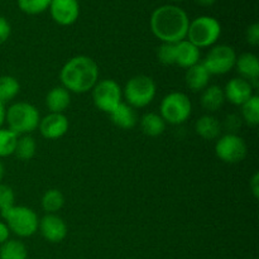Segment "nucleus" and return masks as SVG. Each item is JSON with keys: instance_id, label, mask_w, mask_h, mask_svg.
Returning <instances> with one entry per match:
<instances>
[{"instance_id": "b1692460", "label": "nucleus", "mask_w": 259, "mask_h": 259, "mask_svg": "<svg viewBox=\"0 0 259 259\" xmlns=\"http://www.w3.org/2000/svg\"><path fill=\"white\" fill-rule=\"evenodd\" d=\"M0 259H27V248L20 240H7L0 247Z\"/></svg>"}, {"instance_id": "f8f14e48", "label": "nucleus", "mask_w": 259, "mask_h": 259, "mask_svg": "<svg viewBox=\"0 0 259 259\" xmlns=\"http://www.w3.org/2000/svg\"><path fill=\"white\" fill-rule=\"evenodd\" d=\"M38 229L46 240L51 243H60L67 235V225L57 214H47L39 220Z\"/></svg>"}, {"instance_id": "f3484780", "label": "nucleus", "mask_w": 259, "mask_h": 259, "mask_svg": "<svg viewBox=\"0 0 259 259\" xmlns=\"http://www.w3.org/2000/svg\"><path fill=\"white\" fill-rule=\"evenodd\" d=\"M210 76L211 75L207 72L205 66L201 62H199L197 65L187 68L185 80H186V85L190 90L194 91V93H199V91L205 90L209 86Z\"/></svg>"}, {"instance_id": "bb28decb", "label": "nucleus", "mask_w": 259, "mask_h": 259, "mask_svg": "<svg viewBox=\"0 0 259 259\" xmlns=\"http://www.w3.org/2000/svg\"><path fill=\"white\" fill-rule=\"evenodd\" d=\"M242 119L248 125L255 126L259 124V96L253 95L242 105Z\"/></svg>"}, {"instance_id": "1a4fd4ad", "label": "nucleus", "mask_w": 259, "mask_h": 259, "mask_svg": "<svg viewBox=\"0 0 259 259\" xmlns=\"http://www.w3.org/2000/svg\"><path fill=\"white\" fill-rule=\"evenodd\" d=\"M235 61L237 53L234 48L227 45H219L210 50L201 63L210 75H225L234 68Z\"/></svg>"}, {"instance_id": "f704fd0d", "label": "nucleus", "mask_w": 259, "mask_h": 259, "mask_svg": "<svg viewBox=\"0 0 259 259\" xmlns=\"http://www.w3.org/2000/svg\"><path fill=\"white\" fill-rule=\"evenodd\" d=\"M249 187L250 190H252L253 196H254L255 199H258L259 197V174L258 172H255V174L253 175L252 179H250Z\"/></svg>"}, {"instance_id": "6e6552de", "label": "nucleus", "mask_w": 259, "mask_h": 259, "mask_svg": "<svg viewBox=\"0 0 259 259\" xmlns=\"http://www.w3.org/2000/svg\"><path fill=\"white\" fill-rule=\"evenodd\" d=\"M123 91L116 81L108 78L96 82L93 89V100L96 108L110 114L121 103Z\"/></svg>"}, {"instance_id": "4be33fe9", "label": "nucleus", "mask_w": 259, "mask_h": 259, "mask_svg": "<svg viewBox=\"0 0 259 259\" xmlns=\"http://www.w3.org/2000/svg\"><path fill=\"white\" fill-rule=\"evenodd\" d=\"M141 129L146 136L158 137L166 129V121L157 113H147L141 119Z\"/></svg>"}, {"instance_id": "7c9ffc66", "label": "nucleus", "mask_w": 259, "mask_h": 259, "mask_svg": "<svg viewBox=\"0 0 259 259\" xmlns=\"http://www.w3.org/2000/svg\"><path fill=\"white\" fill-rule=\"evenodd\" d=\"M15 195L10 186L0 184V212L14 206Z\"/></svg>"}, {"instance_id": "c756f323", "label": "nucleus", "mask_w": 259, "mask_h": 259, "mask_svg": "<svg viewBox=\"0 0 259 259\" xmlns=\"http://www.w3.org/2000/svg\"><path fill=\"white\" fill-rule=\"evenodd\" d=\"M157 57L163 65H176V43H162L157 51Z\"/></svg>"}, {"instance_id": "c9c22d12", "label": "nucleus", "mask_w": 259, "mask_h": 259, "mask_svg": "<svg viewBox=\"0 0 259 259\" xmlns=\"http://www.w3.org/2000/svg\"><path fill=\"white\" fill-rule=\"evenodd\" d=\"M9 234L10 230L8 228V225L5 223L0 222V244L5 243L7 240H9Z\"/></svg>"}, {"instance_id": "39448f33", "label": "nucleus", "mask_w": 259, "mask_h": 259, "mask_svg": "<svg viewBox=\"0 0 259 259\" xmlns=\"http://www.w3.org/2000/svg\"><path fill=\"white\" fill-rule=\"evenodd\" d=\"M157 93L156 82L147 75H137L128 80L123 95L132 108H144L153 101Z\"/></svg>"}, {"instance_id": "7ed1b4c3", "label": "nucleus", "mask_w": 259, "mask_h": 259, "mask_svg": "<svg viewBox=\"0 0 259 259\" xmlns=\"http://www.w3.org/2000/svg\"><path fill=\"white\" fill-rule=\"evenodd\" d=\"M5 120L9 131L17 136H25L38 128L40 118L38 110L32 104L20 101L13 104L5 111Z\"/></svg>"}, {"instance_id": "f257e3e1", "label": "nucleus", "mask_w": 259, "mask_h": 259, "mask_svg": "<svg viewBox=\"0 0 259 259\" xmlns=\"http://www.w3.org/2000/svg\"><path fill=\"white\" fill-rule=\"evenodd\" d=\"M189 17L175 5H163L156 9L151 18L153 34L163 43H179L187 37Z\"/></svg>"}, {"instance_id": "9b49d317", "label": "nucleus", "mask_w": 259, "mask_h": 259, "mask_svg": "<svg viewBox=\"0 0 259 259\" xmlns=\"http://www.w3.org/2000/svg\"><path fill=\"white\" fill-rule=\"evenodd\" d=\"M68 126H70V123L65 114L50 113L45 118L40 119L38 128L46 139L53 141V139H58L65 136L68 131Z\"/></svg>"}, {"instance_id": "58836bf2", "label": "nucleus", "mask_w": 259, "mask_h": 259, "mask_svg": "<svg viewBox=\"0 0 259 259\" xmlns=\"http://www.w3.org/2000/svg\"><path fill=\"white\" fill-rule=\"evenodd\" d=\"M4 175H5L4 164H3V163H2V161H0V184H2L3 179H4Z\"/></svg>"}, {"instance_id": "cd10ccee", "label": "nucleus", "mask_w": 259, "mask_h": 259, "mask_svg": "<svg viewBox=\"0 0 259 259\" xmlns=\"http://www.w3.org/2000/svg\"><path fill=\"white\" fill-rule=\"evenodd\" d=\"M18 136L9 129L0 128V158L14 154Z\"/></svg>"}, {"instance_id": "aec40b11", "label": "nucleus", "mask_w": 259, "mask_h": 259, "mask_svg": "<svg viewBox=\"0 0 259 259\" xmlns=\"http://www.w3.org/2000/svg\"><path fill=\"white\" fill-rule=\"evenodd\" d=\"M225 103L224 90L218 85L207 86L201 94V105L207 111H218Z\"/></svg>"}, {"instance_id": "9d476101", "label": "nucleus", "mask_w": 259, "mask_h": 259, "mask_svg": "<svg viewBox=\"0 0 259 259\" xmlns=\"http://www.w3.org/2000/svg\"><path fill=\"white\" fill-rule=\"evenodd\" d=\"M215 153L225 163H239L247 156V144L238 134L228 133L217 142Z\"/></svg>"}, {"instance_id": "c85d7f7f", "label": "nucleus", "mask_w": 259, "mask_h": 259, "mask_svg": "<svg viewBox=\"0 0 259 259\" xmlns=\"http://www.w3.org/2000/svg\"><path fill=\"white\" fill-rule=\"evenodd\" d=\"M52 0H18L20 10L27 14H39L50 7Z\"/></svg>"}, {"instance_id": "20e7f679", "label": "nucleus", "mask_w": 259, "mask_h": 259, "mask_svg": "<svg viewBox=\"0 0 259 259\" xmlns=\"http://www.w3.org/2000/svg\"><path fill=\"white\" fill-rule=\"evenodd\" d=\"M3 219L8 225L10 232L22 238L30 237L38 229L39 219L30 207L12 206L10 209L2 211Z\"/></svg>"}, {"instance_id": "ddd939ff", "label": "nucleus", "mask_w": 259, "mask_h": 259, "mask_svg": "<svg viewBox=\"0 0 259 259\" xmlns=\"http://www.w3.org/2000/svg\"><path fill=\"white\" fill-rule=\"evenodd\" d=\"M50 8L53 20L61 25L72 24L80 14L77 0H52Z\"/></svg>"}, {"instance_id": "f03ea898", "label": "nucleus", "mask_w": 259, "mask_h": 259, "mask_svg": "<svg viewBox=\"0 0 259 259\" xmlns=\"http://www.w3.org/2000/svg\"><path fill=\"white\" fill-rule=\"evenodd\" d=\"M60 78L63 88L70 93H88L98 82V63L88 56H75L61 68Z\"/></svg>"}, {"instance_id": "a211bd4d", "label": "nucleus", "mask_w": 259, "mask_h": 259, "mask_svg": "<svg viewBox=\"0 0 259 259\" xmlns=\"http://www.w3.org/2000/svg\"><path fill=\"white\" fill-rule=\"evenodd\" d=\"M110 119L116 126L121 129H133L137 124V114L134 108H132L128 104L120 103L110 114Z\"/></svg>"}, {"instance_id": "412c9836", "label": "nucleus", "mask_w": 259, "mask_h": 259, "mask_svg": "<svg viewBox=\"0 0 259 259\" xmlns=\"http://www.w3.org/2000/svg\"><path fill=\"white\" fill-rule=\"evenodd\" d=\"M195 131L201 138L206 139V141H212V139H217L222 133V124L215 116L204 115L196 121Z\"/></svg>"}, {"instance_id": "423d86ee", "label": "nucleus", "mask_w": 259, "mask_h": 259, "mask_svg": "<svg viewBox=\"0 0 259 259\" xmlns=\"http://www.w3.org/2000/svg\"><path fill=\"white\" fill-rule=\"evenodd\" d=\"M159 110H161L159 115L166 123L180 125L191 116L192 104L186 94L174 91L164 96Z\"/></svg>"}, {"instance_id": "e433bc0d", "label": "nucleus", "mask_w": 259, "mask_h": 259, "mask_svg": "<svg viewBox=\"0 0 259 259\" xmlns=\"http://www.w3.org/2000/svg\"><path fill=\"white\" fill-rule=\"evenodd\" d=\"M5 111L7 110H5L4 104L0 101V128H2V125L4 124V121H5Z\"/></svg>"}, {"instance_id": "dca6fc26", "label": "nucleus", "mask_w": 259, "mask_h": 259, "mask_svg": "<svg viewBox=\"0 0 259 259\" xmlns=\"http://www.w3.org/2000/svg\"><path fill=\"white\" fill-rule=\"evenodd\" d=\"M200 50L189 40L176 43V65L182 68H190L200 62Z\"/></svg>"}, {"instance_id": "5701e85b", "label": "nucleus", "mask_w": 259, "mask_h": 259, "mask_svg": "<svg viewBox=\"0 0 259 259\" xmlns=\"http://www.w3.org/2000/svg\"><path fill=\"white\" fill-rule=\"evenodd\" d=\"M40 204H42L43 210L47 214H56V212L62 209L63 204H65V197H63V194L60 190L51 189L45 192Z\"/></svg>"}, {"instance_id": "393cba45", "label": "nucleus", "mask_w": 259, "mask_h": 259, "mask_svg": "<svg viewBox=\"0 0 259 259\" xmlns=\"http://www.w3.org/2000/svg\"><path fill=\"white\" fill-rule=\"evenodd\" d=\"M35 149H37V144H35L34 138L29 134H25L18 138L14 154L20 161H29L34 157Z\"/></svg>"}, {"instance_id": "6ab92c4d", "label": "nucleus", "mask_w": 259, "mask_h": 259, "mask_svg": "<svg viewBox=\"0 0 259 259\" xmlns=\"http://www.w3.org/2000/svg\"><path fill=\"white\" fill-rule=\"evenodd\" d=\"M71 103L70 91L63 86H57L50 90L46 96V105L51 113H63Z\"/></svg>"}, {"instance_id": "4c0bfd02", "label": "nucleus", "mask_w": 259, "mask_h": 259, "mask_svg": "<svg viewBox=\"0 0 259 259\" xmlns=\"http://www.w3.org/2000/svg\"><path fill=\"white\" fill-rule=\"evenodd\" d=\"M196 2L199 3L200 5H202V7H211L217 0H196Z\"/></svg>"}, {"instance_id": "72a5a7b5", "label": "nucleus", "mask_w": 259, "mask_h": 259, "mask_svg": "<svg viewBox=\"0 0 259 259\" xmlns=\"http://www.w3.org/2000/svg\"><path fill=\"white\" fill-rule=\"evenodd\" d=\"M10 32H12V28H10L9 22L4 17H0V45L7 42Z\"/></svg>"}, {"instance_id": "2eb2a0df", "label": "nucleus", "mask_w": 259, "mask_h": 259, "mask_svg": "<svg viewBox=\"0 0 259 259\" xmlns=\"http://www.w3.org/2000/svg\"><path fill=\"white\" fill-rule=\"evenodd\" d=\"M235 68L240 77L252 82H257L259 77V60L253 53H243L235 61Z\"/></svg>"}, {"instance_id": "ea45409f", "label": "nucleus", "mask_w": 259, "mask_h": 259, "mask_svg": "<svg viewBox=\"0 0 259 259\" xmlns=\"http://www.w3.org/2000/svg\"><path fill=\"white\" fill-rule=\"evenodd\" d=\"M174 2H182V0H174Z\"/></svg>"}, {"instance_id": "0eeeda50", "label": "nucleus", "mask_w": 259, "mask_h": 259, "mask_svg": "<svg viewBox=\"0 0 259 259\" xmlns=\"http://www.w3.org/2000/svg\"><path fill=\"white\" fill-rule=\"evenodd\" d=\"M222 34V25L212 17H199L190 23L187 37L189 42L197 48H206L214 45Z\"/></svg>"}, {"instance_id": "a878e982", "label": "nucleus", "mask_w": 259, "mask_h": 259, "mask_svg": "<svg viewBox=\"0 0 259 259\" xmlns=\"http://www.w3.org/2000/svg\"><path fill=\"white\" fill-rule=\"evenodd\" d=\"M20 85L18 80L13 76H0V101L5 104L13 100L19 94Z\"/></svg>"}, {"instance_id": "4468645a", "label": "nucleus", "mask_w": 259, "mask_h": 259, "mask_svg": "<svg viewBox=\"0 0 259 259\" xmlns=\"http://www.w3.org/2000/svg\"><path fill=\"white\" fill-rule=\"evenodd\" d=\"M253 95V85L242 77L232 78L224 89L225 100L237 106H242Z\"/></svg>"}, {"instance_id": "2f4dec72", "label": "nucleus", "mask_w": 259, "mask_h": 259, "mask_svg": "<svg viewBox=\"0 0 259 259\" xmlns=\"http://www.w3.org/2000/svg\"><path fill=\"white\" fill-rule=\"evenodd\" d=\"M247 40L252 46L259 45V24L257 23L252 24L247 29Z\"/></svg>"}, {"instance_id": "473e14b6", "label": "nucleus", "mask_w": 259, "mask_h": 259, "mask_svg": "<svg viewBox=\"0 0 259 259\" xmlns=\"http://www.w3.org/2000/svg\"><path fill=\"white\" fill-rule=\"evenodd\" d=\"M240 125H242V118H239V116L235 115V114H232V115L227 116L225 126H227V129L230 132V133L237 132V129H239Z\"/></svg>"}]
</instances>
